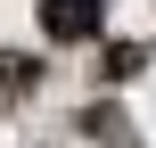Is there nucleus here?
<instances>
[{"label":"nucleus","mask_w":156,"mask_h":148,"mask_svg":"<svg viewBox=\"0 0 156 148\" xmlns=\"http://www.w3.org/2000/svg\"><path fill=\"white\" fill-rule=\"evenodd\" d=\"M33 74H41L33 58H16V49H0V107H8V99H25V91H33Z\"/></svg>","instance_id":"7ed1b4c3"},{"label":"nucleus","mask_w":156,"mask_h":148,"mask_svg":"<svg viewBox=\"0 0 156 148\" xmlns=\"http://www.w3.org/2000/svg\"><path fill=\"white\" fill-rule=\"evenodd\" d=\"M82 132H90V140H107V148H132V124H123V107H107V99H99V107H82Z\"/></svg>","instance_id":"f03ea898"},{"label":"nucleus","mask_w":156,"mask_h":148,"mask_svg":"<svg viewBox=\"0 0 156 148\" xmlns=\"http://www.w3.org/2000/svg\"><path fill=\"white\" fill-rule=\"evenodd\" d=\"M107 0H41V33L49 41H99Z\"/></svg>","instance_id":"f257e3e1"},{"label":"nucleus","mask_w":156,"mask_h":148,"mask_svg":"<svg viewBox=\"0 0 156 148\" xmlns=\"http://www.w3.org/2000/svg\"><path fill=\"white\" fill-rule=\"evenodd\" d=\"M140 58H148L140 41H107V66H99V74H107V82H132V74H140Z\"/></svg>","instance_id":"20e7f679"}]
</instances>
